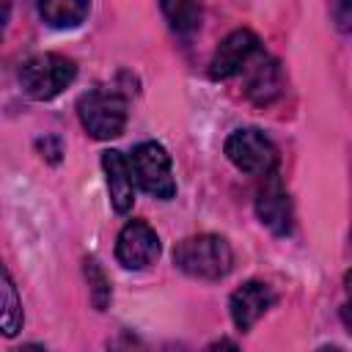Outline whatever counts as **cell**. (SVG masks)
I'll return each mask as SVG.
<instances>
[{
  "mask_svg": "<svg viewBox=\"0 0 352 352\" xmlns=\"http://www.w3.org/2000/svg\"><path fill=\"white\" fill-rule=\"evenodd\" d=\"M173 264L198 280H220L234 267V250L220 234H195L173 248Z\"/></svg>",
  "mask_w": 352,
  "mask_h": 352,
  "instance_id": "6da1fadb",
  "label": "cell"
},
{
  "mask_svg": "<svg viewBox=\"0 0 352 352\" xmlns=\"http://www.w3.org/2000/svg\"><path fill=\"white\" fill-rule=\"evenodd\" d=\"M74 74H77V66L72 58L60 52H38L22 63L19 82L30 99L47 102V99H55L66 85H72Z\"/></svg>",
  "mask_w": 352,
  "mask_h": 352,
  "instance_id": "7a4b0ae2",
  "label": "cell"
},
{
  "mask_svg": "<svg viewBox=\"0 0 352 352\" xmlns=\"http://www.w3.org/2000/svg\"><path fill=\"white\" fill-rule=\"evenodd\" d=\"M77 116L85 132L96 140H110L124 132L126 99L110 88H94L77 99Z\"/></svg>",
  "mask_w": 352,
  "mask_h": 352,
  "instance_id": "3957f363",
  "label": "cell"
},
{
  "mask_svg": "<svg viewBox=\"0 0 352 352\" xmlns=\"http://www.w3.org/2000/svg\"><path fill=\"white\" fill-rule=\"evenodd\" d=\"M129 168H132V179L140 184L143 192L168 201L176 195V179H173V168H170V154L157 143V140H146L138 143L132 148L129 157Z\"/></svg>",
  "mask_w": 352,
  "mask_h": 352,
  "instance_id": "277c9868",
  "label": "cell"
},
{
  "mask_svg": "<svg viewBox=\"0 0 352 352\" xmlns=\"http://www.w3.org/2000/svg\"><path fill=\"white\" fill-rule=\"evenodd\" d=\"M226 157L234 168L250 176H267L278 165V148L261 129H236L226 140Z\"/></svg>",
  "mask_w": 352,
  "mask_h": 352,
  "instance_id": "5b68a950",
  "label": "cell"
},
{
  "mask_svg": "<svg viewBox=\"0 0 352 352\" xmlns=\"http://www.w3.org/2000/svg\"><path fill=\"white\" fill-rule=\"evenodd\" d=\"M160 256V236L146 220H129L116 239V258L126 270H146Z\"/></svg>",
  "mask_w": 352,
  "mask_h": 352,
  "instance_id": "8992f818",
  "label": "cell"
},
{
  "mask_svg": "<svg viewBox=\"0 0 352 352\" xmlns=\"http://www.w3.org/2000/svg\"><path fill=\"white\" fill-rule=\"evenodd\" d=\"M258 50H261L258 36H256L253 30H248V28H236V30H231V33L220 41V47L214 50L212 63H209V74H212L214 80H228V77L239 74V72L248 66V60H250Z\"/></svg>",
  "mask_w": 352,
  "mask_h": 352,
  "instance_id": "52a82bcc",
  "label": "cell"
},
{
  "mask_svg": "<svg viewBox=\"0 0 352 352\" xmlns=\"http://www.w3.org/2000/svg\"><path fill=\"white\" fill-rule=\"evenodd\" d=\"M256 214L272 234H289L292 231V198L275 170L264 176V184L256 192Z\"/></svg>",
  "mask_w": 352,
  "mask_h": 352,
  "instance_id": "ba28073f",
  "label": "cell"
},
{
  "mask_svg": "<svg viewBox=\"0 0 352 352\" xmlns=\"http://www.w3.org/2000/svg\"><path fill=\"white\" fill-rule=\"evenodd\" d=\"M272 305H275V292L264 280H245L228 300L231 319L239 333H248Z\"/></svg>",
  "mask_w": 352,
  "mask_h": 352,
  "instance_id": "9c48e42d",
  "label": "cell"
},
{
  "mask_svg": "<svg viewBox=\"0 0 352 352\" xmlns=\"http://www.w3.org/2000/svg\"><path fill=\"white\" fill-rule=\"evenodd\" d=\"M248 74V82H245V94L250 102L256 104H270L278 94H280V66L278 60H272L267 52H256L248 66L242 69ZM239 72V74H242Z\"/></svg>",
  "mask_w": 352,
  "mask_h": 352,
  "instance_id": "30bf717a",
  "label": "cell"
},
{
  "mask_svg": "<svg viewBox=\"0 0 352 352\" xmlns=\"http://www.w3.org/2000/svg\"><path fill=\"white\" fill-rule=\"evenodd\" d=\"M102 168H104V176H107V190H110L113 209L118 214H126L135 204V179H132L129 160L121 151L107 148V151H102Z\"/></svg>",
  "mask_w": 352,
  "mask_h": 352,
  "instance_id": "8fae6325",
  "label": "cell"
},
{
  "mask_svg": "<svg viewBox=\"0 0 352 352\" xmlns=\"http://www.w3.org/2000/svg\"><path fill=\"white\" fill-rule=\"evenodd\" d=\"M25 324V314H22V297L16 292L14 278L8 275L6 264L0 261V336L14 338Z\"/></svg>",
  "mask_w": 352,
  "mask_h": 352,
  "instance_id": "7c38bea8",
  "label": "cell"
},
{
  "mask_svg": "<svg viewBox=\"0 0 352 352\" xmlns=\"http://www.w3.org/2000/svg\"><path fill=\"white\" fill-rule=\"evenodd\" d=\"M38 16L50 28H77L91 8V0H36Z\"/></svg>",
  "mask_w": 352,
  "mask_h": 352,
  "instance_id": "4fadbf2b",
  "label": "cell"
},
{
  "mask_svg": "<svg viewBox=\"0 0 352 352\" xmlns=\"http://www.w3.org/2000/svg\"><path fill=\"white\" fill-rule=\"evenodd\" d=\"M160 8L165 14L170 30L182 33V36H190L201 28V19H204L201 0H160Z\"/></svg>",
  "mask_w": 352,
  "mask_h": 352,
  "instance_id": "5bb4252c",
  "label": "cell"
},
{
  "mask_svg": "<svg viewBox=\"0 0 352 352\" xmlns=\"http://www.w3.org/2000/svg\"><path fill=\"white\" fill-rule=\"evenodd\" d=\"M85 278H88V286H91V302L99 311H104L107 302H110V280H107L104 270L99 267V261L91 258V256L85 258Z\"/></svg>",
  "mask_w": 352,
  "mask_h": 352,
  "instance_id": "9a60e30c",
  "label": "cell"
},
{
  "mask_svg": "<svg viewBox=\"0 0 352 352\" xmlns=\"http://www.w3.org/2000/svg\"><path fill=\"white\" fill-rule=\"evenodd\" d=\"M333 11H336V19H338V25L346 30V19H349V0H333Z\"/></svg>",
  "mask_w": 352,
  "mask_h": 352,
  "instance_id": "2e32d148",
  "label": "cell"
},
{
  "mask_svg": "<svg viewBox=\"0 0 352 352\" xmlns=\"http://www.w3.org/2000/svg\"><path fill=\"white\" fill-rule=\"evenodd\" d=\"M8 16H11V0H0V38H3V33H6Z\"/></svg>",
  "mask_w": 352,
  "mask_h": 352,
  "instance_id": "e0dca14e",
  "label": "cell"
}]
</instances>
